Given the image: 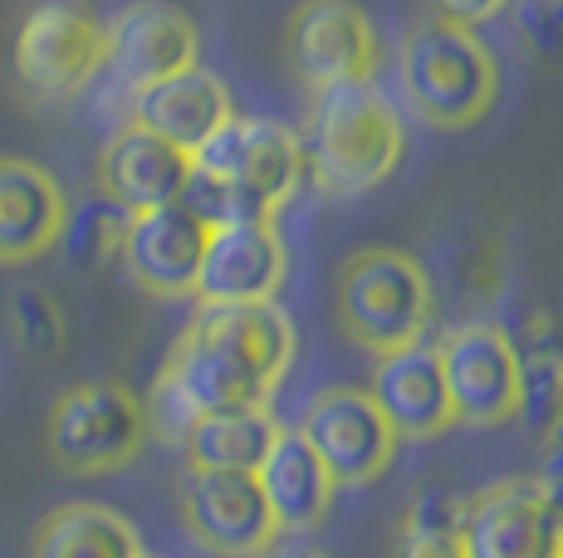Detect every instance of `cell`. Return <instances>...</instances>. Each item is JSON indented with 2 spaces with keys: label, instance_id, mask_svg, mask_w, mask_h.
<instances>
[{
  "label": "cell",
  "instance_id": "obj_1",
  "mask_svg": "<svg viewBox=\"0 0 563 558\" xmlns=\"http://www.w3.org/2000/svg\"><path fill=\"white\" fill-rule=\"evenodd\" d=\"M295 328L269 304H201L181 328L162 378L181 392L197 416L269 406V392L289 372Z\"/></svg>",
  "mask_w": 563,
  "mask_h": 558
},
{
  "label": "cell",
  "instance_id": "obj_2",
  "mask_svg": "<svg viewBox=\"0 0 563 558\" xmlns=\"http://www.w3.org/2000/svg\"><path fill=\"white\" fill-rule=\"evenodd\" d=\"M299 147H305V177L319 181L329 197H358L397 171L407 133L377 83H333L313 93Z\"/></svg>",
  "mask_w": 563,
  "mask_h": 558
},
{
  "label": "cell",
  "instance_id": "obj_3",
  "mask_svg": "<svg viewBox=\"0 0 563 558\" xmlns=\"http://www.w3.org/2000/svg\"><path fill=\"white\" fill-rule=\"evenodd\" d=\"M397 83L407 109L431 127H475L500 99V64L471 25L421 20L397 45Z\"/></svg>",
  "mask_w": 563,
  "mask_h": 558
},
{
  "label": "cell",
  "instance_id": "obj_4",
  "mask_svg": "<svg viewBox=\"0 0 563 558\" xmlns=\"http://www.w3.org/2000/svg\"><path fill=\"white\" fill-rule=\"evenodd\" d=\"M333 304H339L343 334L358 343V348L387 353L427 334L431 279L417 265V255L373 245V250H358L343 260Z\"/></svg>",
  "mask_w": 563,
  "mask_h": 558
},
{
  "label": "cell",
  "instance_id": "obj_5",
  "mask_svg": "<svg viewBox=\"0 0 563 558\" xmlns=\"http://www.w3.org/2000/svg\"><path fill=\"white\" fill-rule=\"evenodd\" d=\"M147 442V412L123 382H79L49 406L45 446L69 476H113Z\"/></svg>",
  "mask_w": 563,
  "mask_h": 558
},
{
  "label": "cell",
  "instance_id": "obj_6",
  "mask_svg": "<svg viewBox=\"0 0 563 558\" xmlns=\"http://www.w3.org/2000/svg\"><path fill=\"white\" fill-rule=\"evenodd\" d=\"M103 74V25L79 0H45L15 35V79L30 99L64 103Z\"/></svg>",
  "mask_w": 563,
  "mask_h": 558
},
{
  "label": "cell",
  "instance_id": "obj_7",
  "mask_svg": "<svg viewBox=\"0 0 563 558\" xmlns=\"http://www.w3.org/2000/svg\"><path fill=\"white\" fill-rule=\"evenodd\" d=\"M191 163L216 171L221 181H231L265 221H275V211L285 207L299 191V181H305V147H299V133L285 123H269V118L235 113L221 133L206 137L197 153H191Z\"/></svg>",
  "mask_w": 563,
  "mask_h": 558
},
{
  "label": "cell",
  "instance_id": "obj_8",
  "mask_svg": "<svg viewBox=\"0 0 563 558\" xmlns=\"http://www.w3.org/2000/svg\"><path fill=\"white\" fill-rule=\"evenodd\" d=\"M441 378L451 412L461 426H505L519 422V353L500 324H461L437 343Z\"/></svg>",
  "mask_w": 563,
  "mask_h": 558
},
{
  "label": "cell",
  "instance_id": "obj_9",
  "mask_svg": "<svg viewBox=\"0 0 563 558\" xmlns=\"http://www.w3.org/2000/svg\"><path fill=\"white\" fill-rule=\"evenodd\" d=\"M309 450L323 460L339 490L373 486L397 456V436L363 388H323L305 402L295 426Z\"/></svg>",
  "mask_w": 563,
  "mask_h": 558
},
{
  "label": "cell",
  "instance_id": "obj_10",
  "mask_svg": "<svg viewBox=\"0 0 563 558\" xmlns=\"http://www.w3.org/2000/svg\"><path fill=\"white\" fill-rule=\"evenodd\" d=\"M285 49L295 74L313 93L333 83H373L383 45H377L373 20L353 0H305L289 15Z\"/></svg>",
  "mask_w": 563,
  "mask_h": 558
},
{
  "label": "cell",
  "instance_id": "obj_11",
  "mask_svg": "<svg viewBox=\"0 0 563 558\" xmlns=\"http://www.w3.org/2000/svg\"><path fill=\"white\" fill-rule=\"evenodd\" d=\"M465 558H559L563 514L539 495L534 476H510L465 495Z\"/></svg>",
  "mask_w": 563,
  "mask_h": 558
},
{
  "label": "cell",
  "instance_id": "obj_12",
  "mask_svg": "<svg viewBox=\"0 0 563 558\" xmlns=\"http://www.w3.org/2000/svg\"><path fill=\"white\" fill-rule=\"evenodd\" d=\"M201 55V35L187 10L167 0H133L103 25V69L118 89L137 93L167 74L191 69Z\"/></svg>",
  "mask_w": 563,
  "mask_h": 558
},
{
  "label": "cell",
  "instance_id": "obj_13",
  "mask_svg": "<svg viewBox=\"0 0 563 558\" xmlns=\"http://www.w3.org/2000/svg\"><path fill=\"white\" fill-rule=\"evenodd\" d=\"M181 520L201 549L221 558H260L279 539L255 476H231V470H187Z\"/></svg>",
  "mask_w": 563,
  "mask_h": 558
},
{
  "label": "cell",
  "instance_id": "obj_14",
  "mask_svg": "<svg viewBox=\"0 0 563 558\" xmlns=\"http://www.w3.org/2000/svg\"><path fill=\"white\" fill-rule=\"evenodd\" d=\"M289 250L275 221L221 225L206 235L201 270L191 284L197 304H269L285 284Z\"/></svg>",
  "mask_w": 563,
  "mask_h": 558
},
{
  "label": "cell",
  "instance_id": "obj_15",
  "mask_svg": "<svg viewBox=\"0 0 563 558\" xmlns=\"http://www.w3.org/2000/svg\"><path fill=\"white\" fill-rule=\"evenodd\" d=\"M373 358L377 362H373L367 397H373V406L383 412V422L393 426L397 442H431V436L456 426L437 343L417 338V343H402V348L373 353Z\"/></svg>",
  "mask_w": 563,
  "mask_h": 558
},
{
  "label": "cell",
  "instance_id": "obj_16",
  "mask_svg": "<svg viewBox=\"0 0 563 558\" xmlns=\"http://www.w3.org/2000/svg\"><path fill=\"white\" fill-rule=\"evenodd\" d=\"M206 225L191 216L187 207H153V211H133L118 245V260L133 275L137 289L157 299H187L201 270V250H206Z\"/></svg>",
  "mask_w": 563,
  "mask_h": 558
},
{
  "label": "cell",
  "instance_id": "obj_17",
  "mask_svg": "<svg viewBox=\"0 0 563 558\" xmlns=\"http://www.w3.org/2000/svg\"><path fill=\"white\" fill-rule=\"evenodd\" d=\"M191 171V153L162 143L157 133L137 123H123L99 153V197H108L113 207L133 211H153V207H172L187 187Z\"/></svg>",
  "mask_w": 563,
  "mask_h": 558
},
{
  "label": "cell",
  "instance_id": "obj_18",
  "mask_svg": "<svg viewBox=\"0 0 563 558\" xmlns=\"http://www.w3.org/2000/svg\"><path fill=\"white\" fill-rule=\"evenodd\" d=\"M231 118H235L231 89L211 69H201V64L167 74V79L133 93V123L157 133L162 143L181 147V153H197L206 137H216Z\"/></svg>",
  "mask_w": 563,
  "mask_h": 558
},
{
  "label": "cell",
  "instance_id": "obj_19",
  "mask_svg": "<svg viewBox=\"0 0 563 558\" xmlns=\"http://www.w3.org/2000/svg\"><path fill=\"white\" fill-rule=\"evenodd\" d=\"M255 486L269 504V520L279 534H313L329 520L339 486L323 470V460L309 450V442L295 426H279V436L269 442L265 460L255 470Z\"/></svg>",
  "mask_w": 563,
  "mask_h": 558
},
{
  "label": "cell",
  "instance_id": "obj_20",
  "mask_svg": "<svg viewBox=\"0 0 563 558\" xmlns=\"http://www.w3.org/2000/svg\"><path fill=\"white\" fill-rule=\"evenodd\" d=\"M59 181L40 163L25 157H0V265H30L59 245L64 231Z\"/></svg>",
  "mask_w": 563,
  "mask_h": 558
},
{
  "label": "cell",
  "instance_id": "obj_21",
  "mask_svg": "<svg viewBox=\"0 0 563 558\" xmlns=\"http://www.w3.org/2000/svg\"><path fill=\"white\" fill-rule=\"evenodd\" d=\"M30 558H143V539L108 504H59L40 520Z\"/></svg>",
  "mask_w": 563,
  "mask_h": 558
},
{
  "label": "cell",
  "instance_id": "obj_22",
  "mask_svg": "<svg viewBox=\"0 0 563 558\" xmlns=\"http://www.w3.org/2000/svg\"><path fill=\"white\" fill-rule=\"evenodd\" d=\"M279 436V422L269 406H235V412L197 416L187 432V470H231V476H255L269 442Z\"/></svg>",
  "mask_w": 563,
  "mask_h": 558
},
{
  "label": "cell",
  "instance_id": "obj_23",
  "mask_svg": "<svg viewBox=\"0 0 563 558\" xmlns=\"http://www.w3.org/2000/svg\"><path fill=\"white\" fill-rule=\"evenodd\" d=\"M519 353V416L544 432L549 416L563 406V324L554 314H529L525 324V338L515 343Z\"/></svg>",
  "mask_w": 563,
  "mask_h": 558
},
{
  "label": "cell",
  "instance_id": "obj_24",
  "mask_svg": "<svg viewBox=\"0 0 563 558\" xmlns=\"http://www.w3.org/2000/svg\"><path fill=\"white\" fill-rule=\"evenodd\" d=\"M123 231H128V211L113 207L108 197H89L64 211V231H59L54 250H64V260L79 275H93V270H103L108 260H118Z\"/></svg>",
  "mask_w": 563,
  "mask_h": 558
},
{
  "label": "cell",
  "instance_id": "obj_25",
  "mask_svg": "<svg viewBox=\"0 0 563 558\" xmlns=\"http://www.w3.org/2000/svg\"><path fill=\"white\" fill-rule=\"evenodd\" d=\"M10 334H15V343L30 358L49 362V358H59L64 343H69V324H64L49 289H15V294H10Z\"/></svg>",
  "mask_w": 563,
  "mask_h": 558
},
{
  "label": "cell",
  "instance_id": "obj_26",
  "mask_svg": "<svg viewBox=\"0 0 563 558\" xmlns=\"http://www.w3.org/2000/svg\"><path fill=\"white\" fill-rule=\"evenodd\" d=\"M515 35L539 64L563 69V0H515Z\"/></svg>",
  "mask_w": 563,
  "mask_h": 558
},
{
  "label": "cell",
  "instance_id": "obj_27",
  "mask_svg": "<svg viewBox=\"0 0 563 558\" xmlns=\"http://www.w3.org/2000/svg\"><path fill=\"white\" fill-rule=\"evenodd\" d=\"M534 486L554 510L563 514V406L549 416V426L539 432V466H534Z\"/></svg>",
  "mask_w": 563,
  "mask_h": 558
},
{
  "label": "cell",
  "instance_id": "obj_28",
  "mask_svg": "<svg viewBox=\"0 0 563 558\" xmlns=\"http://www.w3.org/2000/svg\"><path fill=\"white\" fill-rule=\"evenodd\" d=\"M387 558H465L461 529H421V524H397V539Z\"/></svg>",
  "mask_w": 563,
  "mask_h": 558
},
{
  "label": "cell",
  "instance_id": "obj_29",
  "mask_svg": "<svg viewBox=\"0 0 563 558\" xmlns=\"http://www.w3.org/2000/svg\"><path fill=\"white\" fill-rule=\"evenodd\" d=\"M510 0H431V15L451 20V25H481V20L500 15Z\"/></svg>",
  "mask_w": 563,
  "mask_h": 558
},
{
  "label": "cell",
  "instance_id": "obj_30",
  "mask_svg": "<svg viewBox=\"0 0 563 558\" xmlns=\"http://www.w3.org/2000/svg\"><path fill=\"white\" fill-rule=\"evenodd\" d=\"M260 558H323V554H319V549H309V544H279V539H275Z\"/></svg>",
  "mask_w": 563,
  "mask_h": 558
},
{
  "label": "cell",
  "instance_id": "obj_31",
  "mask_svg": "<svg viewBox=\"0 0 563 558\" xmlns=\"http://www.w3.org/2000/svg\"><path fill=\"white\" fill-rule=\"evenodd\" d=\"M559 558H563V549H559Z\"/></svg>",
  "mask_w": 563,
  "mask_h": 558
},
{
  "label": "cell",
  "instance_id": "obj_32",
  "mask_svg": "<svg viewBox=\"0 0 563 558\" xmlns=\"http://www.w3.org/2000/svg\"><path fill=\"white\" fill-rule=\"evenodd\" d=\"M143 558H147V554H143Z\"/></svg>",
  "mask_w": 563,
  "mask_h": 558
}]
</instances>
